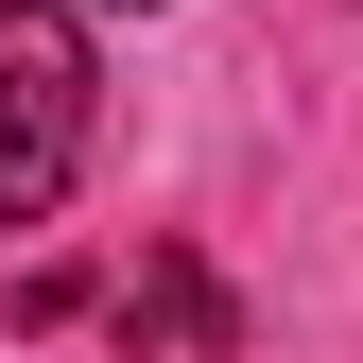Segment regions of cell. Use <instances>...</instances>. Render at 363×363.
Wrapping results in <instances>:
<instances>
[{
    "label": "cell",
    "instance_id": "obj_4",
    "mask_svg": "<svg viewBox=\"0 0 363 363\" xmlns=\"http://www.w3.org/2000/svg\"><path fill=\"white\" fill-rule=\"evenodd\" d=\"M121 18H156V0H121Z\"/></svg>",
    "mask_w": 363,
    "mask_h": 363
},
{
    "label": "cell",
    "instance_id": "obj_2",
    "mask_svg": "<svg viewBox=\"0 0 363 363\" xmlns=\"http://www.w3.org/2000/svg\"><path fill=\"white\" fill-rule=\"evenodd\" d=\"M225 329H242V311H225V277H208V259H139V277H121V346H225Z\"/></svg>",
    "mask_w": 363,
    "mask_h": 363
},
{
    "label": "cell",
    "instance_id": "obj_3",
    "mask_svg": "<svg viewBox=\"0 0 363 363\" xmlns=\"http://www.w3.org/2000/svg\"><path fill=\"white\" fill-rule=\"evenodd\" d=\"M69 173H86V121L0 104V225H52V208H69Z\"/></svg>",
    "mask_w": 363,
    "mask_h": 363
},
{
    "label": "cell",
    "instance_id": "obj_1",
    "mask_svg": "<svg viewBox=\"0 0 363 363\" xmlns=\"http://www.w3.org/2000/svg\"><path fill=\"white\" fill-rule=\"evenodd\" d=\"M0 104L86 121V18H69V0H0Z\"/></svg>",
    "mask_w": 363,
    "mask_h": 363
}]
</instances>
